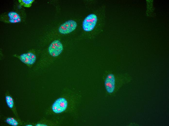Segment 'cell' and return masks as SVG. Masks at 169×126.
<instances>
[{
    "label": "cell",
    "instance_id": "cell-12",
    "mask_svg": "<svg viewBox=\"0 0 169 126\" xmlns=\"http://www.w3.org/2000/svg\"><path fill=\"white\" fill-rule=\"evenodd\" d=\"M26 126H32L33 125L30 124L27 125H26Z\"/></svg>",
    "mask_w": 169,
    "mask_h": 126
},
{
    "label": "cell",
    "instance_id": "cell-2",
    "mask_svg": "<svg viewBox=\"0 0 169 126\" xmlns=\"http://www.w3.org/2000/svg\"><path fill=\"white\" fill-rule=\"evenodd\" d=\"M78 97L77 94L70 91L64 92L52 104L51 109L56 114L71 113L75 109Z\"/></svg>",
    "mask_w": 169,
    "mask_h": 126
},
{
    "label": "cell",
    "instance_id": "cell-10",
    "mask_svg": "<svg viewBox=\"0 0 169 126\" xmlns=\"http://www.w3.org/2000/svg\"><path fill=\"white\" fill-rule=\"evenodd\" d=\"M5 122L8 124L13 126H17L18 125V121L12 117L7 118L5 120Z\"/></svg>",
    "mask_w": 169,
    "mask_h": 126
},
{
    "label": "cell",
    "instance_id": "cell-9",
    "mask_svg": "<svg viewBox=\"0 0 169 126\" xmlns=\"http://www.w3.org/2000/svg\"><path fill=\"white\" fill-rule=\"evenodd\" d=\"M34 0H18L20 5L24 7L29 8L31 7Z\"/></svg>",
    "mask_w": 169,
    "mask_h": 126
},
{
    "label": "cell",
    "instance_id": "cell-7",
    "mask_svg": "<svg viewBox=\"0 0 169 126\" xmlns=\"http://www.w3.org/2000/svg\"><path fill=\"white\" fill-rule=\"evenodd\" d=\"M1 20L7 23H15L21 22L22 18L20 15L16 12L11 11L1 16Z\"/></svg>",
    "mask_w": 169,
    "mask_h": 126
},
{
    "label": "cell",
    "instance_id": "cell-8",
    "mask_svg": "<svg viewBox=\"0 0 169 126\" xmlns=\"http://www.w3.org/2000/svg\"><path fill=\"white\" fill-rule=\"evenodd\" d=\"M59 123L58 121L56 122H53L48 120H42L40 122L36 124V126H56Z\"/></svg>",
    "mask_w": 169,
    "mask_h": 126
},
{
    "label": "cell",
    "instance_id": "cell-1",
    "mask_svg": "<svg viewBox=\"0 0 169 126\" xmlns=\"http://www.w3.org/2000/svg\"><path fill=\"white\" fill-rule=\"evenodd\" d=\"M106 7L103 5L93 13L86 16L82 23L84 32L90 33L93 37L97 36L103 31L106 19Z\"/></svg>",
    "mask_w": 169,
    "mask_h": 126
},
{
    "label": "cell",
    "instance_id": "cell-3",
    "mask_svg": "<svg viewBox=\"0 0 169 126\" xmlns=\"http://www.w3.org/2000/svg\"><path fill=\"white\" fill-rule=\"evenodd\" d=\"M127 80L126 77L117 76L111 72H108L104 80V86L106 92L109 94H113L118 87L126 82Z\"/></svg>",
    "mask_w": 169,
    "mask_h": 126
},
{
    "label": "cell",
    "instance_id": "cell-5",
    "mask_svg": "<svg viewBox=\"0 0 169 126\" xmlns=\"http://www.w3.org/2000/svg\"><path fill=\"white\" fill-rule=\"evenodd\" d=\"M13 55L19 59L21 62L30 68L32 67L35 62L37 58L36 55L33 50H30L26 53L20 55L15 54Z\"/></svg>",
    "mask_w": 169,
    "mask_h": 126
},
{
    "label": "cell",
    "instance_id": "cell-6",
    "mask_svg": "<svg viewBox=\"0 0 169 126\" xmlns=\"http://www.w3.org/2000/svg\"><path fill=\"white\" fill-rule=\"evenodd\" d=\"M77 26V23L76 21L69 20L61 24L58 28V31L61 34H67L74 31Z\"/></svg>",
    "mask_w": 169,
    "mask_h": 126
},
{
    "label": "cell",
    "instance_id": "cell-4",
    "mask_svg": "<svg viewBox=\"0 0 169 126\" xmlns=\"http://www.w3.org/2000/svg\"><path fill=\"white\" fill-rule=\"evenodd\" d=\"M63 49V45L60 41L58 40L53 41L48 47V51L49 57L44 67L51 64L54 61V59L61 54Z\"/></svg>",
    "mask_w": 169,
    "mask_h": 126
},
{
    "label": "cell",
    "instance_id": "cell-11",
    "mask_svg": "<svg viewBox=\"0 0 169 126\" xmlns=\"http://www.w3.org/2000/svg\"><path fill=\"white\" fill-rule=\"evenodd\" d=\"M6 102L8 107L10 109L12 108L14 106L13 99L10 96L7 95L5 97Z\"/></svg>",
    "mask_w": 169,
    "mask_h": 126
}]
</instances>
